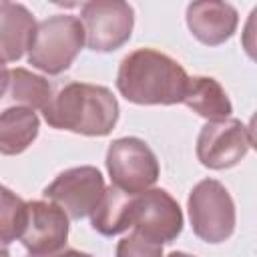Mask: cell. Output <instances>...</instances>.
Masks as SVG:
<instances>
[{
  "label": "cell",
  "instance_id": "cell-8",
  "mask_svg": "<svg viewBox=\"0 0 257 257\" xmlns=\"http://www.w3.org/2000/svg\"><path fill=\"white\" fill-rule=\"evenodd\" d=\"M251 147L253 135L239 118L209 120L197 137V159L207 169L223 171L235 167Z\"/></svg>",
  "mask_w": 257,
  "mask_h": 257
},
{
  "label": "cell",
  "instance_id": "cell-10",
  "mask_svg": "<svg viewBox=\"0 0 257 257\" xmlns=\"http://www.w3.org/2000/svg\"><path fill=\"white\" fill-rule=\"evenodd\" d=\"M68 217L50 201H28L26 221L18 241L32 257L50 255L64 249L68 241Z\"/></svg>",
  "mask_w": 257,
  "mask_h": 257
},
{
  "label": "cell",
  "instance_id": "cell-14",
  "mask_svg": "<svg viewBox=\"0 0 257 257\" xmlns=\"http://www.w3.org/2000/svg\"><path fill=\"white\" fill-rule=\"evenodd\" d=\"M193 112L209 120H223L229 118L233 112V104L225 92V88L213 76H189L187 92L183 98Z\"/></svg>",
  "mask_w": 257,
  "mask_h": 257
},
{
  "label": "cell",
  "instance_id": "cell-22",
  "mask_svg": "<svg viewBox=\"0 0 257 257\" xmlns=\"http://www.w3.org/2000/svg\"><path fill=\"white\" fill-rule=\"evenodd\" d=\"M0 257H10V251H8V247L4 243H0Z\"/></svg>",
  "mask_w": 257,
  "mask_h": 257
},
{
  "label": "cell",
  "instance_id": "cell-7",
  "mask_svg": "<svg viewBox=\"0 0 257 257\" xmlns=\"http://www.w3.org/2000/svg\"><path fill=\"white\" fill-rule=\"evenodd\" d=\"M131 227L159 245L173 243L183 231V211L169 191L151 187L133 197Z\"/></svg>",
  "mask_w": 257,
  "mask_h": 257
},
{
  "label": "cell",
  "instance_id": "cell-2",
  "mask_svg": "<svg viewBox=\"0 0 257 257\" xmlns=\"http://www.w3.org/2000/svg\"><path fill=\"white\" fill-rule=\"evenodd\" d=\"M44 120L58 131L86 137H106L118 120L116 96L100 84L68 82L42 108Z\"/></svg>",
  "mask_w": 257,
  "mask_h": 257
},
{
  "label": "cell",
  "instance_id": "cell-12",
  "mask_svg": "<svg viewBox=\"0 0 257 257\" xmlns=\"http://www.w3.org/2000/svg\"><path fill=\"white\" fill-rule=\"evenodd\" d=\"M36 30L34 14L18 2H0V58L16 62L28 50Z\"/></svg>",
  "mask_w": 257,
  "mask_h": 257
},
{
  "label": "cell",
  "instance_id": "cell-4",
  "mask_svg": "<svg viewBox=\"0 0 257 257\" xmlns=\"http://www.w3.org/2000/svg\"><path fill=\"white\" fill-rule=\"evenodd\" d=\"M193 233L205 243H223L235 231V203L217 179L199 181L187 199Z\"/></svg>",
  "mask_w": 257,
  "mask_h": 257
},
{
  "label": "cell",
  "instance_id": "cell-20",
  "mask_svg": "<svg viewBox=\"0 0 257 257\" xmlns=\"http://www.w3.org/2000/svg\"><path fill=\"white\" fill-rule=\"evenodd\" d=\"M32 257V255H30ZM40 257H92L90 253H84V251H78V249H60L56 253H50V255H40Z\"/></svg>",
  "mask_w": 257,
  "mask_h": 257
},
{
  "label": "cell",
  "instance_id": "cell-16",
  "mask_svg": "<svg viewBox=\"0 0 257 257\" xmlns=\"http://www.w3.org/2000/svg\"><path fill=\"white\" fill-rule=\"evenodd\" d=\"M133 197L116 189L114 185L106 187L98 205L90 213V225L96 233L104 237L118 235L131 227V211H133Z\"/></svg>",
  "mask_w": 257,
  "mask_h": 257
},
{
  "label": "cell",
  "instance_id": "cell-13",
  "mask_svg": "<svg viewBox=\"0 0 257 257\" xmlns=\"http://www.w3.org/2000/svg\"><path fill=\"white\" fill-rule=\"evenodd\" d=\"M38 114L28 106H8L0 110V155L24 153L38 137Z\"/></svg>",
  "mask_w": 257,
  "mask_h": 257
},
{
  "label": "cell",
  "instance_id": "cell-15",
  "mask_svg": "<svg viewBox=\"0 0 257 257\" xmlns=\"http://www.w3.org/2000/svg\"><path fill=\"white\" fill-rule=\"evenodd\" d=\"M50 98L52 86L44 76L16 66L10 70V80L0 100V110L8 106H28L32 110H42Z\"/></svg>",
  "mask_w": 257,
  "mask_h": 257
},
{
  "label": "cell",
  "instance_id": "cell-5",
  "mask_svg": "<svg viewBox=\"0 0 257 257\" xmlns=\"http://www.w3.org/2000/svg\"><path fill=\"white\" fill-rule=\"evenodd\" d=\"M104 163L112 185L131 195L151 189L161 173L157 155L139 137H122L112 141L108 145Z\"/></svg>",
  "mask_w": 257,
  "mask_h": 257
},
{
  "label": "cell",
  "instance_id": "cell-3",
  "mask_svg": "<svg viewBox=\"0 0 257 257\" xmlns=\"http://www.w3.org/2000/svg\"><path fill=\"white\" fill-rule=\"evenodd\" d=\"M84 46V28L72 14H52L36 24L28 46V64L46 72L60 74L70 68Z\"/></svg>",
  "mask_w": 257,
  "mask_h": 257
},
{
  "label": "cell",
  "instance_id": "cell-11",
  "mask_svg": "<svg viewBox=\"0 0 257 257\" xmlns=\"http://www.w3.org/2000/svg\"><path fill=\"white\" fill-rule=\"evenodd\" d=\"M185 18L191 34L207 46H219L227 42L235 34L239 24V14L235 6L217 0L191 2L187 6Z\"/></svg>",
  "mask_w": 257,
  "mask_h": 257
},
{
  "label": "cell",
  "instance_id": "cell-6",
  "mask_svg": "<svg viewBox=\"0 0 257 257\" xmlns=\"http://www.w3.org/2000/svg\"><path fill=\"white\" fill-rule=\"evenodd\" d=\"M80 22L84 42L94 52H112L128 42L135 26V10L122 0H92L82 4Z\"/></svg>",
  "mask_w": 257,
  "mask_h": 257
},
{
  "label": "cell",
  "instance_id": "cell-17",
  "mask_svg": "<svg viewBox=\"0 0 257 257\" xmlns=\"http://www.w3.org/2000/svg\"><path fill=\"white\" fill-rule=\"evenodd\" d=\"M26 221V201L0 185V243L8 245L22 233Z\"/></svg>",
  "mask_w": 257,
  "mask_h": 257
},
{
  "label": "cell",
  "instance_id": "cell-1",
  "mask_svg": "<svg viewBox=\"0 0 257 257\" xmlns=\"http://www.w3.org/2000/svg\"><path fill=\"white\" fill-rule=\"evenodd\" d=\"M189 84L185 68L165 52L137 48L128 52L116 72L118 92L135 104H177L183 102Z\"/></svg>",
  "mask_w": 257,
  "mask_h": 257
},
{
  "label": "cell",
  "instance_id": "cell-21",
  "mask_svg": "<svg viewBox=\"0 0 257 257\" xmlns=\"http://www.w3.org/2000/svg\"><path fill=\"white\" fill-rule=\"evenodd\" d=\"M167 257H195V255H189V253H185V251H171Z\"/></svg>",
  "mask_w": 257,
  "mask_h": 257
},
{
  "label": "cell",
  "instance_id": "cell-18",
  "mask_svg": "<svg viewBox=\"0 0 257 257\" xmlns=\"http://www.w3.org/2000/svg\"><path fill=\"white\" fill-rule=\"evenodd\" d=\"M116 257H165L163 245L145 239L139 233H131L116 243Z\"/></svg>",
  "mask_w": 257,
  "mask_h": 257
},
{
  "label": "cell",
  "instance_id": "cell-9",
  "mask_svg": "<svg viewBox=\"0 0 257 257\" xmlns=\"http://www.w3.org/2000/svg\"><path fill=\"white\" fill-rule=\"evenodd\" d=\"M104 189L100 171L92 165H82L56 175V179L44 187L42 195L60 207L68 219L78 221L94 211Z\"/></svg>",
  "mask_w": 257,
  "mask_h": 257
},
{
  "label": "cell",
  "instance_id": "cell-19",
  "mask_svg": "<svg viewBox=\"0 0 257 257\" xmlns=\"http://www.w3.org/2000/svg\"><path fill=\"white\" fill-rule=\"evenodd\" d=\"M8 80H10V70H8L6 62L0 58V100L6 92V88H8Z\"/></svg>",
  "mask_w": 257,
  "mask_h": 257
}]
</instances>
